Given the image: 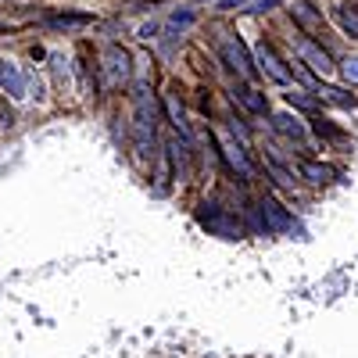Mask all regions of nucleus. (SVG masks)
<instances>
[{
    "label": "nucleus",
    "instance_id": "6",
    "mask_svg": "<svg viewBox=\"0 0 358 358\" xmlns=\"http://www.w3.org/2000/svg\"><path fill=\"white\" fill-rule=\"evenodd\" d=\"M258 215H262V226H265V233H283V229H290V212L280 204V201H273V197H262L258 201Z\"/></svg>",
    "mask_w": 358,
    "mask_h": 358
},
{
    "label": "nucleus",
    "instance_id": "24",
    "mask_svg": "<svg viewBox=\"0 0 358 358\" xmlns=\"http://www.w3.org/2000/svg\"><path fill=\"white\" fill-rule=\"evenodd\" d=\"M287 101H290L294 108H301V111H315V101H308V97H301V94H287Z\"/></svg>",
    "mask_w": 358,
    "mask_h": 358
},
{
    "label": "nucleus",
    "instance_id": "25",
    "mask_svg": "<svg viewBox=\"0 0 358 358\" xmlns=\"http://www.w3.org/2000/svg\"><path fill=\"white\" fill-rule=\"evenodd\" d=\"M158 29H162L158 22H147V25L140 29V40H155V36H158Z\"/></svg>",
    "mask_w": 358,
    "mask_h": 358
},
{
    "label": "nucleus",
    "instance_id": "19",
    "mask_svg": "<svg viewBox=\"0 0 358 358\" xmlns=\"http://www.w3.org/2000/svg\"><path fill=\"white\" fill-rule=\"evenodd\" d=\"M312 129H315V136H322V140H344V133H341L337 126H330L326 118H312Z\"/></svg>",
    "mask_w": 358,
    "mask_h": 358
},
{
    "label": "nucleus",
    "instance_id": "7",
    "mask_svg": "<svg viewBox=\"0 0 358 358\" xmlns=\"http://www.w3.org/2000/svg\"><path fill=\"white\" fill-rule=\"evenodd\" d=\"M219 151H222V158L229 162V169H233L236 176L251 179V162H248V155H244V143H236V136L219 133Z\"/></svg>",
    "mask_w": 358,
    "mask_h": 358
},
{
    "label": "nucleus",
    "instance_id": "14",
    "mask_svg": "<svg viewBox=\"0 0 358 358\" xmlns=\"http://www.w3.org/2000/svg\"><path fill=\"white\" fill-rule=\"evenodd\" d=\"M236 101H241L251 115H268V101H265V94H258L255 86H241L236 90Z\"/></svg>",
    "mask_w": 358,
    "mask_h": 358
},
{
    "label": "nucleus",
    "instance_id": "13",
    "mask_svg": "<svg viewBox=\"0 0 358 358\" xmlns=\"http://www.w3.org/2000/svg\"><path fill=\"white\" fill-rule=\"evenodd\" d=\"M165 151L172 158V169H176V179H190V143H179V136H172L165 143Z\"/></svg>",
    "mask_w": 358,
    "mask_h": 358
},
{
    "label": "nucleus",
    "instance_id": "10",
    "mask_svg": "<svg viewBox=\"0 0 358 358\" xmlns=\"http://www.w3.org/2000/svg\"><path fill=\"white\" fill-rule=\"evenodd\" d=\"M290 15H294V22L301 25L308 36H322V33H326L322 15L315 11V4H308V0H305V4H294V8H290Z\"/></svg>",
    "mask_w": 358,
    "mask_h": 358
},
{
    "label": "nucleus",
    "instance_id": "12",
    "mask_svg": "<svg viewBox=\"0 0 358 358\" xmlns=\"http://www.w3.org/2000/svg\"><path fill=\"white\" fill-rule=\"evenodd\" d=\"M165 111H169V118H172V126H176L179 140H183V143H190V126H187V108H183V101H179V94H176V90H169V94H165Z\"/></svg>",
    "mask_w": 358,
    "mask_h": 358
},
{
    "label": "nucleus",
    "instance_id": "2",
    "mask_svg": "<svg viewBox=\"0 0 358 358\" xmlns=\"http://www.w3.org/2000/svg\"><path fill=\"white\" fill-rule=\"evenodd\" d=\"M101 72H104V86L108 90H118L122 83H129V72H133V57L122 43H108L104 47V57H101Z\"/></svg>",
    "mask_w": 358,
    "mask_h": 358
},
{
    "label": "nucleus",
    "instance_id": "3",
    "mask_svg": "<svg viewBox=\"0 0 358 358\" xmlns=\"http://www.w3.org/2000/svg\"><path fill=\"white\" fill-rule=\"evenodd\" d=\"M219 57H222V65H226L229 72H236L241 79H251V76H255V57L248 54V47L241 43V36L222 33V36H219Z\"/></svg>",
    "mask_w": 358,
    "mask_h": 358
},
{
    "label": "nucleus",
    "instance_id": "22",
    "mask_svg": "<svg viewBox=\"0 0 358 358\" xmlns=\"http://www.w3.org/2000/svg\"><path fill=\"white\" fill-rule=\"evenodd\" d=\"M280 0H248V4L241 8V11H248V15H258V11H268V8H276Z\"/></svg>",
    "mask_w": 358,
    "mask_h": 358
},
{
    "label": "nucleus",
    "instance_id": "21",
    "mask_svg": "<svg viewBox=\"0 0 358 358\" xmlns=\"http://www.w3.org/2000/svg\"><path fill=\"white\" fill-rule=\"evenodd\" d=\"M341 76L348 86H358V57H348V62L341 65Z\"/></svg>",
    "mask_w": 358,
    "mask_h": 358
},
{
    "label": "nucleus",
    "instance_id": "23",
    "mask_svg": "<svg viewBox=\"0 0 358 358\" xmlns=\"http://www.w3.org/2000/svg\"><path fill=\"white\" fill-rule=\"evenodd\" d=\"M194 18H197L194 11H176V15L169 18V25H172V29H187V25H194Z\"/></svg>",
    "mask_w": 358,
    "mask_h": 358
},
{
    "label": "nucleus",
    "instance_id": "11",
    "mask_svg": "<svg viewBox=\"0 0 358 358\" xmlns=\"http://www.w3.org/2000/svg\"><path fill=\"white\" fill-rule=\"evenodd\" d=\"M273 129H276L280 136H287L290 143L305 147V122H301L297 115H290V111H280V115H273Z\"/></svg>",
    "mask_w": 358,
    "mask_h": 358
},
{
    "label": "nucleus",
    "instance_id": "8",
    "mask_svg": "<svg viewBox=\"0 0 358 358\" xmlns=\"http://www.w3.org/2000/svg\"><path fill=\"white\" fill-rule=\"evenodd\" d=\"M297 57L312 69V72H319V76H326V72H334V57L326 54L315 40H297Z\"/></svg>",
    "mask_w": 358,
    "mask_h": 358
},
{
    "label": "nucleus",
    "instance_id": "5",
    "mask_svg": "<svg viewBox=\"0 0 358 358\" xmlns=\"http://www.w3.org/2000/svg\"><path fill=\"white\" fill-rule=\"evenodd\" d=\"M201 222L208 226V233H215V236H226V241H236L244 229H241V222H236V215H229V212H222L219 204H201Z\"/></svg>",
    "mask_w": 358,
    "mask_h": 358
},
{
    "label": "nucleus",
    "instance_id": "17",
    "mask_svg": "<svg viewBox=\"0 0 358 358\" xmlns=\"http://www.w3.org/2000/svg\"><path fill=\"white\" fill-rule=\"evenodd\" d=\"M319 94H322V101H330V104H337V108H358V101L348 94V90H341V86H319Z\"/></svg>",
    "mask_w": 358,
    "mask_h": 358
},
{
    "label": "nucleus",
    "instance_id": "1",
    "mask_svg": "<svg viewBox=\"0 0 358 358\" xmlns=\"http://www.w3.org/2000/svg\"><path fill=\"white\" fill-rule=\"evenodd\" d=\"M155 133H158V111H155V97L143 83L133 90V143L140 162H147V155H155Z\"/></svg>",
    "mask_w": 358,
    "mask_h": 358
},
{
    "label": "nucleus",
    "instance_id": "9",
    "mask_svg": "<svg viewBox=\"0 0 358 358\" xmlns=\"http://www.w3.org/2000/svg\"><path fill=\"white\" fill-rule=\"evenodd\" d=\"M0 90H8L15 101L29 97V72H22L11 62H0Z\"/></svg>",
    "mask_w": 358,
    "mask_h": 358
},
{
    "label": "nucleus",
    "instance_id": "16",
    "mask_svg": "<svg viewBox=\"0 0 358 358\" xmlns=\"http://www.w3.org/2000/svg\"><path fill=\"white\" fill-rule=\"evenodd\" d=\"M337 22H341V29L351 40H358V4H341L337 8Z\"/></svg>",
    "mask_w": 358,
    "mask_h": 358
},
{
    "label": "nucleus",
    "instance_id": "4",
    "mask_svg": "<svg viewBox=\"0 0 358 358\" xmlns=\"http://www.w3.org/2000/svg\"><path fill=\"white\" fill-rule=\"evenodd\" d=\"M255 65H258V72L268 79V83H280V86H290V69L280 62V54L273 50V43L268 40H258V47H255Z\"/></svg>",
    "mask_w": 358,
    "mask_h": 358
},
{
    "label": "nucleus",
    "instance_id": "18",
    "mask_svg": "<svg viewBox=\"0 0 358 358\" xmlns=\"http://www.w3.org/2000/svg\"><path fill=\"white\" fill-rule=\"evenodd\" d=\"M90 22H94L90 15H54L50 18L54 29H79V25H90Z\"/></svg>",
    "mask_w": 358,
    "mask_h": 358
},
{
    "label": "nucleus",
    "instance_id": "20",
    "mask_svg": "<svg viewBox=\"0 0 358 358\" xmlns=\"http://www.w3.org/2000/svg\"><path fill=\"white\" fill-rule=\"evenodd\" d=\"M265 169L276 176V183H283V187H290V183H294V179H290V172H287V169H283L276 158H265Z\"/></svg>",
    "mask_w": 358,
    "mask_h": 358
},
{
    "label": "nucleus",
    "instance_id": "15",
    "mask_svg": "<svg viewBox=\"0 0 358 358\" xmlns=\"http://www.w3.org/2000/svg\"><path fill=\"white\" fill-rule=\"evenodd\" d=\"M297 172H301V179H308V183H326V179L334 176L330 165H319V162H297Z\"/></svg>",
    "mask_w": 358,
    "mask_h": 358
}]
</instances>
